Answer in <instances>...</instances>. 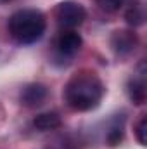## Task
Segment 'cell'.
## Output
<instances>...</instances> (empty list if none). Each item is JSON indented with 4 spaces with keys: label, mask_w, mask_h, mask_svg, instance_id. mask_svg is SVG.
<instances>
[{
    "label": "cell",
    "mask_w": 147,
    "mask_h": 149,
    "mask_svg": "<svg viewBox=\"0 0 147 149\" xmlns=\"http://www.w3.org/2000/svg\"><path fill=\"white\" fill-rule=\"evenodd\" d=\"M104 95L101 78L92 71H80L69 78L64 87V99L74 111H90L99 106Z\"/></svg>",
    "instance_id": "1"
},
{
    "label": "cell",
    "mask_w": 147,
    "mask_h": 149,
    "mask_svg": "<svg viewBox=\"0 0 147 149\" xmlns=\"http://www.w3.org/2000/svg\"><path fill=\"white\" fill-rule=\"evenodd\" d=\"M47 28L45 16L37 9H19L9 19V33L17 43L30 45L43 37Z\"/></svg>",
    "instance_id": "2"
},
{
    "label": "cell",
    "mask_w": 147,
    "mask_h": 149,
    "mask_svg": "<svg viewBox=\"0 0 147 149\" xmlns=\"http://www.w3.org/2000/svg\"><path fill=\"white\" fill-rule=\"evenodd\" d=\"M87 17V12L83 9V5H80L78 2L73 0H64L55 7V19L61 26L73 30L78 28Z\"/></svg>",
    "instance_id": "3"
},
{
    "label": "cell",
    "mask_w": 147,
    "mask_h": 149,
    "mask_svg": "<svg viewBox=\"0 0 147 149\" xmlns=\"http://www.w3.org/2000/svg\"><path fill=\"white\" fill-rule=\"evenodd\" d=\"M128 95L133 104L146 102V63L142 61L128 81Z\"/></svg>",
    "instance_id": "4"
},
{
    "label": "cell",
    "mask_w": 147,
    "mask_h": 149,
    "mask_svg": "<svg viewBox=\"0 0 147 149\" xmlns=\"http://www.w3.org/2000/svg\"><path fill=\"white\" fill-rule=\"evenodd\" d=\"M47 95H49V90H47L45 85H42V83H30L21 92V102L24 106H28V108H37V106L45 102Z\"/></svg>",
    "instance_id": "5"
},
{
    "label": "cell",
    "mask_w": 147,
    "mask_h": 149,
    "mask_svg": "<svg viewBox=\"0 0 147 149\" xmlns=\"http://www.w3.org/2000/svg\"><path fill=\"white\" fill-rule=\"evenodd\" d=\"M111 43L118 54H130L137 47V35L133 31H126V30L114 31V35L111 38Z\"/></svg>",
    "instance_id": "6"
},
{
    "label": "cell",
    "mask_w": 147,
    "mask_h": 149,
    "mask_svg": "<svg viewBox=\"0 0 147 149\" xmlns=\"http://www.w3.org/2000/svg\"><path fill=\"white\" fill-rule=\"evenodd\" d=\"M81 45H83L81 37L73 30L61 33V37L57 38V50L62 56H74L81 49Z\"/></svg>",
    "instance_id": "7"
},
{
    "label": "cell",
    "mask_w": 147,
    "mask_h": 149,
    "mask_svg": "<svg viewBox=\"0 0 147 149\" xmlns=\"http://www.w3.org/2000/svg\"><path fill=\"white\" fill-rule=\"evenodd\" d=\"M61 116L57 113H42L37 114L33 120V127L40 132H49V130H55L61 127Z\"/></svg>",
    "instance_id": "8"
},
{
    "label": "cell",
    "mask_w": 147,
    "mask_h": 149,
    "mask_svg": "<svg viewBox=\"0 0 147 149\" xmlns=\"http://www.w3.org/2000/svg\"><path fill=\"white\" fill-rule=\"evenodd\" d=\"M126 23L132 26H139L144 23V12L139 5H133L128 12H126Z\"/></svg>",
    "instance_id": "9"
},
{
    "label": "cell",
    "mask_w": 147,
    "mask_h": 149,
    "mask_svg": "<svg viewBox=\"0 0 147 149\" xmlns=\"http://www.w3.org/2000/svg\"><path fill=\"white\" fill-rule=\"evenodd\" d=\"M135 135L140 146H147V116H142L135 127Z\"/></svg>",
    "instance_id": "10"
},
{
    "label": "cell",
    "mask_w": 147,
    "mask_h": 149,
    "mask_svg": "<svg viewBox=\"0 0 147 149\" xmlns=\"http://www.w3.org/2000/svg\"><path fill=\"white\" fill-rule=\"evenodd\" d=\"M123 139V125H112L107 132V142L109 146H118Z\"/></svg>",
    "instance_id": "11"
},
{
    "label": "cell",
    "mask_w": 147,
    "mask_h": 149,
    "mask_svg": "<svg viewBox=\"0 0 147 149\" xmlns=\"http://www.w3.org/2000/svg\"><path fill=\"white\" fill-rule=\"evenodd\" d=\"M97 2V5L102 9V10H106V12H116V10H119L121 7H123V3H125V0H95Z\"/></svg>",
    "instance_id": "12"
},
{
    "label": "cell",
    "mask_w": 147,
    "mask_h": 149,
    "mask_svg": "<svg viewBox=\"0 0 147 149\" xmlns=\"http://www.w3.org/2000/svg\"><path fill=\"white\" fill-rule=\"evenodd\" d=\"M3 2H7V0H0V3H3Z\"/></svg>",
    "instance_id": "13"
}]
</instances>
